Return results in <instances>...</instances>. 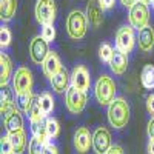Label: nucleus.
Instances as JSON below:
<instances>
[{
  "label": "nucleus",
  "mask_w": 154,
  "mask_h": 154,
  "mask_svg": "<svg viewBox=\"0 0 154 154\" xmlns=\"http://www.w3.org/2000/svg\"><path fill=\"white\" fill-rule=\"evenodd\" d=\"M17 11V0H0V19L9 22Z\"/></svg>",
  "instance_id": "nucleus-22"
},
{
  "label": "nucleus",
  "mask_w": 154,
  "mask_h": 154,
  "mask_svg": "<svg viewBox=\"0 0 154 154\" xmlns=\"http://www.w3.org/2000/svg\"><path fill=\"white\" fill-rule=\"evenodd\" d=\"M114 56V49L109 43H102L100 48H99V57L102 62H105V63H109L111 59Z\"/></svg>",
  "instance_id": "nucleus-29"
},
{
  "label": "nucleus",
  "mask_w": 154,
  "mask_h": 154,
  "mask_svg": "<svg viewBox=\"0 0 154 154\" xmlns=\"http://www.w3.org/2000/svg\"><path fill=\"white\" fill-rule=\"evenodd\" d=\"M3 117V125H5V130L8 134H12V133H17V131H22L23 130V117H22V111L16 106L12 108L9 112H6Z\"/></svg>",
  "instance_id": "nucleus-13"
},
{
  "label": "nucleus",
  "mask_w": 154,
  "mask_h": 154,
  "mask_svg": "<svg viewBox=\"0 0 154 154\" xmlns=\"http://www.w3.org/2000/svg\"><path fill=\"white\" fill-rule=\"evenodd\" d=\"M136 2H137V0H120V3L125 5V6H133Z\"/></svg>",
  "instance_id": "nucleus-40"
},
{
  "label": "nucleus",
  "mask_w": 154,
  "mask_h": 154,
  "mask_svg": "<svg viewBox=\"0 0 154 154\" xmlns=\"http://www.w3.org/2000/svg\"><path fill=\"white\" fill-rule=\"evenodd\" d=\"M86 102H88V97H86L85 91H80V89H77L74 86H71L66 91L65 103H66V108H68L69 112L80 114L85 109V106H86Z\"/></svg>",
  "instance_id": "nucleus-8"
},
{
  "label": "nucleus",
  "mask_w": 154,
  "mask_h": 154,
  "mask_svg": "<svg viewBox=\"0 0 154 154\" xmlns=\"http://www.w3.org/2000/svg\"><path fill=\"white\" fill-rule=\"evenodd\" d=\"M106 154H125V152H123V148H122L120 145H112V146L108 149Z\"/></svg>",
  "instance_id": "nucleus-37"
},
{
  "label": "nucleus",
  "mask_w": 154,
  "mask_h": 154,
  "mask_svg": "<svg viewBox=\"0 0 154 154\" xmlns=\"http://www.w3.org/2000/svg\"><path fill=\"white\" fill-rule=\"evenodd\" d=\"M42 66H43V74L48 77V79H51L53 75H56V74L63 68L59 54L54 53V51H51V53L48 54V57H46L45 62L42 63Z\"/></svg>",
  "instance_id": "nucleus-16"
},
{
  "label": "nucleus",
  "mask_w": 154,
  "mask_h": 154,
  "mask_svg": "<svg viewBox=\"0 0 154 154\" xmlns=\"http://www.w3.org/2000/svg\"><path fill=\"white\" fill-rule=\"evenodd\" d=\"M35 96L32 94V91L28 93H22V94H16V106L22 111V112H28L32 102H34Z\"/></svg>",
  "instance_id": "nucleus-24"
},
{
  "label": "nucleus",
  "mask_w": 154,
  "mask_h": 154,
  "mask_svg": "<svg viewBox=\"0 0 154 154\" xmlns=\"http://www.w3.org/2000/svg\"><path fill=\"white\" fill-rule=\"evenodd\" d=\"M96 100L102 106H108L116 99V82L108 74H102L94 85Z\"/></svg>",
  "instance_id": "nucleus-2"
},
{
  "label": "nucleus",
  "mask_w": 154,
  "mask_h": 154,
  "mask_svg": "<svg viewBox=\"0 0 154 154\" xmlns=\"http://www.w3.org/2000/svg\"><path fill=\"white\" fill-rule=\"evenodd\" d=\"M136 46V32L131 25H123L117 29L116 34V49L130 54Z\"/></svg>",
  "instance_id": "nucleus-6"
},
{
  "label": "nucleus",
  "mask_w": 154,
  "mask_h": 154,
  "mask_svg": "<svg viewBox=\"0 0 154 154\" xmlns=\"http://www.w3.org/2000/svg\"><path fill=\"white\" fill-rule=\"evenodd\" d=\"M35 20L43 26V25H54L57 16V6L54 0H37L34 8Z\"/></svg>",
  "instance_id": "nucleus-5"
},
{
  "label": "nucleus",
  "mask_w": 154,
  "mask_h": 154,
  "mask_svg": "<svg viewBox=\"0 0 154 154\" xmlns=\"http://www.w3.org/2000/svg\"><path fill=\"white\" fill-rule=\"evenodd\" d=\"M31 131H32V136L37 137L40 142H43L45 145L49 142V136H48V131H46V125H45V120L40 122V123H35V125H31Z\"/></svg>",
  "instance_id": "nucleus-26"
},
{
  "label": "nucleus",
  "mask_w": 154,
  "mask_h": 154,
  "mask_svg": "<svg viewBox=\"0 0 154 154\" xmlns=\"http://www.w3.org/2000/svg\"><path fill=\"white\" fill-rule=\"evenodd\" d=\"M142 2H145V3H151V0H142Z\"/></svg>",
  "instance_id": "nucleus-41"
},
{
  "label": "nucleus",
  "mask_w": 154,
  "mask_h": 154,
  "mask_svg": "<svg viewBox=\"0 0 154 154\" xmlns=\"http://www.w3.org/2000/svg\"><path fill=\"white\" fill-rule=\"evenodd\" d=\"M38 102H40V106L45 114H51L54 111V99L49 93H42L38 96Z\"/></svg>",
  "instance_id": "nucleus-27"
},
{
  "label": "nucleus",
  "mask_w": 154,
  "mask_h": 154,
  "mask_svg": "<svg viewBox=\"0 0 154 154\" xmlns=\"http://www.w3.org/2000/svg\"><path fill=\"white\" fill-rule=\"evenodd\" d=\"M49 83H51V88L54 89L57 94H63L66 93L68 89L71 88L69 83H71V75L68 74L66 68H62L56 75H53L49 79Z\"/></svg>",
  "instance_id": "nucleus-14"
},
{
  "label": "nucleus",
  "mask_w": 154,
  "mask_h": 154,
  "mask_svg": "<svg viewBox=\"0 0 154 154\" xmlns=\"http://www.w3.org/2000/svg\"><path fill=\"white\" fill-rule=\"evenodd\" d=\"M111 134L105 126H99L93 134V149L96 154H106L111 148Z\"/></svg>",
  "instance_id": "nucleus-10"
},
{
  "label": "nucleus",
  "mask_w": 154,
  "mask_h": 154,
  "mask_svg": "<svg viewBox=\"0 0 154 154\" xmlns=\"http://www.w3.org/2000/svg\"><path fill=\"white\" fill-rule=\"evenodd\" d=\"M151 6L154 8V0H151Z\"/></svg>",
  "instance_id": "nucleus-42"
},
{
  "label": "nucleus",
  "mask_w": 154,
  "mask_h": 154,
  "mask_svg": "<svg viewBox=\"0 0 154 154\" xmlns=\"http://www.w3.org/2000/svg\"><path fill=\"white\" fill-rule=\"evenodd\" d=\"M128 20H130L131 26L137 31L148 26V22H149L148 3L142 2V0H137L133 6H130V11H128Z\"/></svg>",
  "instance_id": "nucleus-4"
},
{
  "label": "nucleus",
  "mask_w": 154,
  "mask_h": 154,
  "mask_svg": "<svg viewBox=\"0 0 154 154\" xmlns=\"http://www.w3.org/2000/svg\"><path fill=\"white\" fill-rule=\"evenodd\" d=\"M108 120L111 126L122 130L130 122V105L122 97H116L108 105Z\"/></svg>",
  "instance_id": "nucleus-1"
},
{
  "label": "nucleus",
  "mask_w": 154,
  "mask_h": 154,
  "mask_svg": "<svg viewBox=\"0 0 154 154\" xmlns=\"http://www.w3.org/2000/svg\"><path fill=\"white\" fill-rule=\"evenodd\" d=\"M12 89L16 94L32 91V74L26 66H19L12 75Z\"/></svg>",
  "instance_id": "nucleus-7"
},
{
  "label": "nucleus",
  "mask_w": 154,
  "mask_h": 154,
  "mask_svg": "<svg viewBox=\"0 0 154 154\" xmlns=\"http://www.w3.org/2000/svg\"><path fill=\"white\" fill-rule=\"evenodd\" d=\"M148 154H154V139H149L148 142Z\"/></svg>",
  "instance_id": "nucleus-39"
},
{
  "label": "nucleus",
  "mask_w": 154,
  "mask_h": 154,
  "mask_svg": "<svg viewBox=\"0 0 154 154\" xmlns=\"http://www.w3.org/2000/svg\"><path fill=\"white\" fill-rule=\"evenodd\" d=\"M49 42H46L42 35L34 37L31 43H29V56L31 60L35 63V65H42L45 62V59L48 57V54L51 53L49 51Z\"/></svg>",
  "instance_id": "nucleus-9"
},
{
  "label": "nucleus",
  "mask_w": 154,
  "mask_h": 154,
  "mask_svg": "<svg viewBox=\"0 0 154 154\" xmlns=\"http://www.w3.org/2000/svg\"><path fill=\"white\" fill-rule=\"evenodd\" d=\"M109 68L114 74H123L128 68V54L119 49H114V56L109 62Z\"/></svg>",
  "instance_id": "nucleus-18"
},
{
  "label": "nucleus",
  "mask_w": 154,
  "mask_h": 154,
  "mask_svg": "<svg viewBox=\"0 0 154 154\" xmlns=\"http://www.w3.org/2000/svg\"><path fill=\"white\" fill-rule=\"evenodd\" d=\"M139 48L143 51V53H148V51H151L154 48V29L149 26H145L139 31Z\"/></svg>",
  "instance_id": "nucleus-17"
},
{
  "label": "nucleus",
  "mask_w": 154,
  "mask_h": 154,
  "mask_svg": "<svg viewBox=\"0 0 154 154\" xmlns=\"http://www.w3.org/2000/svg\"><path fill=\"white\" fill-rule=\"evenodd\" d=\"M0 154H14V151H12V145H11V140H9V136H5L2 137V140H0Z\"/></svg>",
  "instance_id": "nucleus-33"
},
{
  "label": "nucleus",
  "mask_w": 154,
  "mask_h": 154,
  "mask_svg": "<svg viewBox=\"0 0 154 154\" xmlns=\"http://www.w3.org/2000/svg\"><path fill=\"white\" fill-rule=\"evenodd\" d=\"M11 38H12V35H11L9 28L8 26H2V29H0V45H2V49L9 46Z\"/></svg>",
  "instance_id": "nucleus-31"
},
{
  "label": "nucleus",
  "mask_w": 154,
  "mask_h": 154,
  "mask_svg": "<svg viewBox=\"0 0 154 154\" xmlns=\"http://www.w3.org/2000/svg\"><path fill=\"white\" fill-rule=\"evenodd\" d=\"M88 31V17L85 12L74 9L66 17V32L74 40H80L86 35Z\"/></svg>",
  "instance_id": "nucleus-3"
},
{
  "label": "nucleus",
  "mask_w": 154,
  "mask_h": 154,
  "mask_svg": "<svg viewBox=\"0 0 154 154\" xmlns=\"http://www.w3.org/2000/svg\"><path fill=\"white\" fill-rule=\"evenodd\" d=\"M0 100H2V108H0V112L2 116H5L6 112H9L12 108H16V102H14V96H12V91L8 85L5 86H0Z\"/></svg>",
  "instance_id": "nucleus-20"
},
{
  "label": "nucleus",
  "mask_w": 154,
  "mask_h": 154,
  "mask_svg": "<svg viewBox=\"0 0 154 154\" xmlns=\"http://www.w3.org/2000/svg\"><path fill=\"white\" fill-rule=\"evenodd\" d=\"M12 75H14L12 74V62L6 53H2L0 54V86L8 85Z\"/></svg>",
  "instance_id": "nucleus-19"
},
{
  "label": "nucleus",
  "mask_w": 154,
  "mask_h": 154,
  "mask_svg": "<svg viewBox=\"0 0 154 154\" xmlns=\"http://www.w3.org/2000/svg\"><path fill=\"white\" fill-rule=\"evenodd\" d=\"M9 136V140H11V145H12V151L14 154H23L26 151V146H28V139H26V134L25 131H17V133H12V134H8Z\"/></svg>",
  "instance_id": "nucleus-21"
},
{
  "label": "nucleus",
  "mask_w": 154,
  "mask_h": 154,
  "mask_svg": "<svg viewBox=\"0 0 154 154\" xmlns=\"http://www.w3.org/2000/svg\"><path fill=\"white\" fill-rule=\"evenodd\" d=\"M86 17L93 28H99L103 22V8L99 0H89L86 5Z\"/></svg>",
  "instance_id": "nucleus-15"
},
{
  "label": "nucleus",
  "mask_w": 154,
  "mask_h": 154,
  "mask_svg": "<svg viewBox=\"0 0 154 154\" xmlns=\"http://www.w3.org/2000/svg\"><path fill=\"white\" fill-rule=\"evenodd\" d=\"M140 82L145 89H154V66L145 65L140 72Z\"/></svg>",
  "instance_id": "nucleus-25"
},
{
  "label": "nucleus",
  "mask_w": 154,
  "mask_h": 154,
  "mask_svg": "<svg viewBox=\"0 0 154 154\" xmlns=\"http://www.w3.org/2000/svg\"><path fill=\"white\" fill-rule=\"evenodd\" d=\"M28 116H29V122H31V125L40 123V122L45 120V116H46V114L43 112V109H42V106H40L38 97L34 99L32 105H31V108H29V111H28Z\"/></svg>",
  "instance_id": "nucleus-23"
},
{
  "label": "nucleus",
  "mask_w": 154,
  "mask_h": 154,
  "mask_svg": "<svg viewBox=\"0 0 154 154\" xmlns=\"http://www.w3.org/2000/svg\"><path fill=\"white\" fill-rule=\"evenodd\" d=\"M74 148L79 154H86L89 148H93V134L88 128L80 126L74 134Z\"/></svg>",
  "instance_id": "nucleus-12"
},
{
  "label": "nucleus",
  "mask_w": 154,
  "mask_h": 154,
  "mask_svg": "<svg viewBox=\"0 0 154 154\" xmlns=\"http://www.w3.org/2000/svg\"><path fill=\"white\" fill-rule=\"evenodd\" d=\"M43 154H59V149H57V146H56L53 142H48V143L45 145Z\"/></svg>",
  "instance_id": "nucleus-34"
},
{
  "label": "nucleus",
  "mask_w": 154,
  "mask_h": 154,
  "mask_svg": "<svg viewBox=\"0 0 154 154\" xmlns=\"http://www.w3.org/2000/svg\"><path fill=\"white\" fill-rule=\"evenodd\" d=\"M45 125H46V131H48L49 140L51 139H56L59 136V133H60V123L57 122V119L48 117V119H45Z\"/></svg>",
  "instance_id": "nucleus-28"
},
{
  "label": "nucleus",
  "mask_w": 154,
  "mask_h": 154,
  "mask_svg": "<svg viewBox=\"0 0 154 154\" xmlns=\"http://www.w3.org/2000/svg\"><path fill=\"white\" fill-rule=\"evenodd\" d=\"M42 37L45 38L46 42H53L56 38V28H54V25H43Z\"/></svg>",
  "instance_id": "nucleus-32"
},
{
  "label": "nucleus",
  "mask_w": 154,
  "mask_h": 154,
  "mask_svg": "<svg viewBox=\"0 0 154 154\" xmlns=\"http://www.w3.org/2000/svg\"><path fill=\"white\" fill-rule=\"evenodd\" d=\"M99 2H100V5H102V8H103V9H109V8L114 6L116 0H99Z\"/></svg>",
  "instance_id": "nucleus-38"
},
{
  "label": "nucleus",
  "mask_w": 154,
  "mask_h": 154,
  "mask_svg": "<svg viewBox=\"0 0 154 154\" xmlns=\"http://www.w3.org/2000/svg\"><path fill=\"white\" fill-rule=\"evenodd\" d=\"M43 151H45V143L32 136L28 145V154H43Z\"/></svg>",
  "instance_id": "nucleus-30"
},
{
  "label": "nucleus",
  "mask_w": 154,
  "mask_h": 154,
  "mask_svg": "<svg viewBox=\"0 0 154 154\" xmlns=\"http://www.w3.org/2000/svg\"><path fill=\"white\" fill-rule=\"evenodd\" d=\"M146 109L149 114L154 116V94L148 96V99H146Z\"/></svg>",
  "instance_id": "nucleus-35"
},
{
  "label": "nucleus",
  "mask_w": 154,
  "mask_h": 154,
  "mask_svg": "<svg viewBox=\"0 0 154 154\" xmlns=\"http://www.w3.org/2000/svg\"><path fill=\"white\" fill-rule=\"evenodd\" d=\"M71 86L80 89V91H88L89 86H91V75H89V71L86 69V66L83 65H77L72 69L71 74Z\"/></svg>",
  "instance_id": "nucleus-11"
},
{
  "label": "nucleus",
  "mask_w": 154,
  "mask_h": 154,
  "mask_svg": "<svg viewBox=\"0 0 154 154\" xmlns=\"http://www.w3.org/2000/svg\"><path fill=\"white\" fill-rule=\"evenodd\" d=\"M146 133H148V137H149V139H154V116H152V117L149 119V122H148Z\"/></svg>",
  "instance_id": "nucleus-36"
}]
</instances>
